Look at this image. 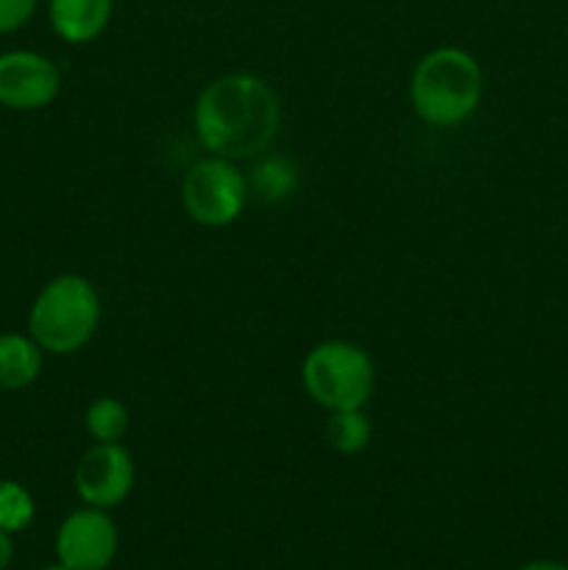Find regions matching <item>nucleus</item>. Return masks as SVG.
I'll use <instances>...</instances> for the list:
<instances>
[{
	"instance_id": "f257e3e1",
	"label": "nucleus",
	"mask_w": 568,
	"mask_h": 570,
	"mask_svg": "<svg viewBox=\"0 0 568 570\" xmlns=\"http://www.w3.org/2000/svg\"><path fill=\"white\" fill-rule=\"evenodd\" d=\"M198 142L212 156L251 159L276 139L282 106L271 83L251 72H228L200 89L193 109Z\"/></svg>"
},
{
	"instance_id": "f03ea898",
	"label": "nucleus",
	"mask_w": 568,
	"mask_h": 570,
	"mask_svg": "<svg viewBox=\"0 0 568 570\" xmlns=\"http://www.w3.org/2000/svg\"><path fill=\"white\" fill-rule=\"evenodd\" d=\"M484 72L477 56L457 45L434 48L410 76V106L427 126L454 128L479 109Z\"/></svg>"
},
{
	"instance_id": "7ed1b4c3",
	"label": "nucleus",
	"mask_w": 568,
	"mask_h": 570,
	"mask_svg": "<svg viewBox=\"0 0 568 570\" xmlns=\"http://www.w3.org/2000/svg\"><path fill=\"white\" fill-rule=\"evenodd\" d=\"M100 323V295L89 278L61 273L50 278L28 309V334L45 354L70 356L87 348Z\"/></svg>"
},
{
	"instance_id": "20e7f679",
	"label": "nucleus",
	"mask_w": 568,
	"mask_h": 570,
	"mask_svg": "<svg viewBox=\"0 0 568 570\" xmlns=\"http://www.w3.org/2000/svg\"><path fill=\"white\" fill-rule=\"evenodd\" d=\"M306 395L326 412L365 410L376 390V367L365 348L349 340H323L301 365Z\"/></svg>"
},
{
	"instance_id": "39448f33",
	"label": "nucleus",
	"mask_w": 568,
	"mask_h": 570,
	"mask_svg": "<svg viewBox=\"0 0 568 570\" xmlns=\"http://www.w3.org/2000/svg\"><path fill=\"white\" fill-rule=\"evenodd\" d=\"M248 200V181L237 170L232 159L206 156L195 161L182 184L184 212L193 223L204 228L232 226L245 209Z\"/></svg>"
},
{
	"instance_id": "423d86ee",
	"label": "nucleus",
	"mask_w": 568,
	"mask_h": 570,
	"mask_svg": "<svg viewBox=\"0 0 568 570\" xmlns=\"http://www.w3.org/2000/svg\"><path fill=\"white\" fill-rule=\"evenodd\" d=\"M120 534L109 512L84 507L70 512L56 532V560L70 570H106L115 562Z\"/></svg>"
},
{
	"instance_id": "0eeeda50",
	"label": "nucleus",
	"mask_w": 568,
	"mask_h": 570,
	"mask_svg": "<svg viewBox=\"0 0 568 570\" xmlns=\"http://www.w3.org/2000/svg\"><path fill=\"white\" fill-rule=\"evenodd\" d=\"M134 479H137L134 460L120 443H95L92 449L84 451L72 473L78 499L98 510L120 507L131 495Z\"/></svg>"
},
{
	"instance_id": "6e6552de",
	"label": "nucleus",
	"mask_w": 568,
	"mask_h": 570,
	"mask_svg": "<svg viewBox=\"0 0 568 570\" xmlns=\"http://www.w3.org/2000/svg\"><path fill=\"white\" fill-rule=\"evenodd\" d=\"M61 92V72L37 50L0 53V106L9 111L48 109Z\"/></svg>"
},
{
	"instance_id": "1a4fd4ad",
	"label": "nucleus",
	"mask_w": 568,
	"mask_h": 570,
	"mask_svg": "<svg viewBox=\"0 0 568 570\" xmlns=\"http://www.w3.org/2000/svg\"><path fill=\"white\" fill-rule=\"evenodd\" d=\"M115 0H48L50 28L70 45H87L109 28Z\"/></svg>"
},
{
	"instance_id": "9d476101",
	"label": "nucleus",
	"mask_w": 568,
	"mask_h": 570,
	"mask_svg": "<svg viewBox=\"0 0 568 570\" xmlns=\"http://www.w3.org/2000/svg\"><path fill=\"white\" fill-rule=\"evenodd\" d=\"M45 365V351L31 334L3 332L0 334V390L17 393L31 387Z\"/></svg>"
},
{
	"instance_id": "9b49d317",
	"label": "nucleus",
	"mask_w": 568,
	"mask_h": 570,
	"mask_svg": "<svg viewBox=\"0 0 568 570\" xmlns=\"http://www.w3.org/2000/svg\"><path fill=\"white\" fill-rule=\"evenodd\" d=\"M128 423H131L128 406L120 399H111V395L95 399L87 406V415H84V426H87L89 438L95 443H120L123 434L128 432Z\"/></svg>"
},
{
	"instance_id": "f8f14e48",
	"label": "nucleus",
	"mask_w": 568,
	"mask_h": 570,
	"mask_svg": "<svg viewBox=\"0 0 568 570\" xmlns=\"http://www.w3.org/2000/svg\"><path fill=\"white\" fill-rule=\"evenodd\" d=\"M371 421L365 417L362 410H343V412H329L326 423V438L329 445L340 454H360L371 443Z\"/></svg>"
},
{
	"instance_id": "ddd939ff",
	"label": "nucleus",
	"mask_w": 568,
	"mask_h": 570,
	"mask_svg": "<svg viewBox=\"0 0 568 570\" xmlns=\"http://www.w3.org/2000/svg\"><path fill=\"white\" fill-rule=\"evenodd\" d=\"M33 515H37L33 495L14 479H0V529L17 534L31 527Z\"/></svg>"
},
{
	"instance_id": "4468645a",
	"label": "nucleus",
	"mask_w": 568,
	"mask_h": 570,
	"mask_svg": "<svg viewBox=\"0 0 568 570\" xmlns=\"http://www.w3.org/2000/svg\"><path fill=\"white\" fill-rule=\"evenodd\" d=\"M37 6L39 0H0V37L20 31L33 17Z\"/></svg>"
},
{
	"instance_id": "2eb2a0df",
	"label": "nucleus",
	"mask_w": 568,
	"mask_h": 570,
	"mask_svg": "<svg viewBox=\"0 0 568 570\" xmlns=\"http://www.w3.org/2000/svg\"><path fill=\"white\" fill-rule=\"evenodd\" d=\"M11 557H14V540H11L9 532L0 529V570L11 566Z\"/></svg>"
},
{
	"instance_id": "dca6fc26",
	"label": "nucleus",
	"mask_w": 568,
	"mask_h": 570,
	"mask_svg": "<svg viewBox=\"0 0 568 570\" xmlns=\"http://www.w3.org/2000/svg\"><path fill=\"white\" fill-rule=\"evenodd\" d=\"M518 570H568V566H562V562H555V560H535V562H527V566H521Z\"/></svg>"
},
{
	"instance_id": "f3484780",
	"label": "nucleus",
	"mask_w": 568,
	"mask_h": 570,
	"mask_svg": "<svg viewBox=\"0 0 568 570\" xmlns=\"http://www.w3.org/2000/svg\"><path fill=\"white\" fill-rule=\"evenodd\" d=\"M42 570H70V568L61 566V562H56V566H48V568H42Z\"/></svg>"
}]
</instances>
